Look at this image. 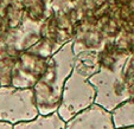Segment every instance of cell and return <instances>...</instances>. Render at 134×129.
<instances>
[{"mask_svg":"<svg viewBox=\"0 0 134 129\" xmlns=\"http://www.w3.org/2000/svg\"><path fill=\"white\" fill-rule=\"evenodd\" d=\"M111 117L115 128L134 127V97H131L128 101L113 110Z\"/></svg>","mask_w":134,"mask_h":129,"instance_id":"obj_8","label":"cell"},{"mask_svg":"<svg viewBox=\"0 0 134 129\" xmlns=\"http://www.w3.org/2000/svg\"><path fill=\"white\" fill-rule=\"evenodd\" d=\"M52 55L37 51L33 45L19 52L11 72V85L20 89H32L45 71L49 58Z\"/></svg>","mask_w":134,"mask_h":129,"instance_id":"obj_5","label":"cell"},{"mask_svg":"<svg viewBox=\"0 0 134 129\" xmlns=\"http://www.w3.org/2000/svg\"><path fill=\"white\" fill-rule=\"evenodd\" d=\"M65 129H115L111 113L93 104L66 121Z\"/></svg>","mask_w":134,"mask_h":129,"instance_id":"obj_6","label":"cell"},{"mask_svg":"<svg viewBox=\"0 0 134 129\" xmlns=\"http://www.w3.org/2000/svg\"><path fill=\"white\" fill-rule=\"evenodd\" d=\"M75 58L72 40L63 44L49 58L45 71L32 88L39 115L57 113L64 84L71 73Z\"/></svg>","mask_w":134,"mask_h":129,"instance_id":"obj_2","label":"cell"},{"mask_svg":"<svg viewBox=\"0 0 134 129\" xmlns=\"http://www.w3.org/2000/svg\"><path fill=\"white\" fill-rule=\"evenodd\" d=\"M115 129H134V127H122V128H115Z\"/></svg>","mask_w":134,"mask_h":129,"instance_id":"obj_10","label":"cell"},{"mask_svg":"<svg viewBox=\"0 0 134 129\" xmlns=\"http://www.w3.org/2000/svg\"><path fill=\"white\" fill-rule=\"evenodd\" d=\"M39 115L32 89L0 86V121L12 126L27 122Z\"/></svg>","mask_w":134,"mask_h":129,"instance_id":"obj_4","label":"cell"},{"mask_svg":"<svg viewBox=\"0 0 134 129\" xmlns=\"http://www.w3.org/2000/svg\"><path fill=\"white\" fill-rule=\"evenodd\" d=\"M128 57L129 55L125 52L110 55L108 59L99 56V71L89 78L96 91L95 104L109 113L131 98L124 73Z\"/></svg>","mask_w":134,"mask_h":129,"instance_id":"obj_3","label":"cell"},{"mask_svg":"<svg viewBox=\"0 0 134 129\" xmlns=\"http://www.w3.org/2000/svg\"><path fill=\"white\" fill-rule=\"evenodd\" d=\"M65 123L58 113H53L49 115H38L31 121L17 123L13 126V129H65Z\"/></svg>","mask_w":134,"mask_h":129,"instance_id":"obj_7","label":"cell"},{"mask_svg":"<svg viewBox=\"0 0 134 129\" xmlns=\"http://www.w3.org/2000/svg\"><path fill=\"white\" fill-rule=\"evenodd\" d=\"M0 129H13V126L6 122H1L0 121Z\"/></svg>","mask_w":134,"mask_h":129,"instance_id":"obj_9","label":"cell"},{"mask_svg":"<svg viewBox=\"0 0 134 129\" xmlns=\"http://www.w3.org/2000/svg\"><path fill=\"white\" fill-rule=\"evenodd\" d=\"M99 53L84 51L76 55L74 68L65 81L61 104L57 110L63 121H69L95 104L96 91L89 78L99 71Z\"/></svg>","mask_w":134,"mask_h":129,"instance_id":"obj_1","label":"cell"}]
</instances>
